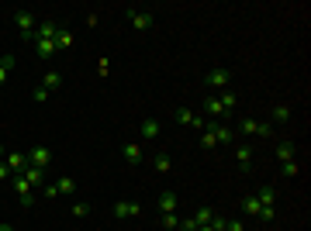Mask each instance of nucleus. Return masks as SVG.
Wrapping results in <instances>:
<instances>
[{"instance_id":"f257e3e1","label":"nucleus","mask_w":311,"mask_h":231,"mask_svg":"<svg viewBox=\"0 0 311 231\" xmlns=\"http://www.w3.org/2000/svg\"><path fill=\"white\" fill-rule=\"evenodd\" d=\"M128 24H132L135 31H149L156 24V14L152 11H128Z\"/></svg>"},{"instance_id":"f03ea898","label":"nucleus","mask_w":311,"mask_h":231,"mask_svg":"<svg viewBox=\"0 0 311 231\" xmlns=\"http://www.w3.org/2000/svg\"><path fill=\"white\" fill-rule=\"evenodd\" d=\"M14 21H18V28H21V35H24V38H31V35H35V28H38V21H35L31 11H14Z\"/></svg>"},{"instance_id":"7ed1b4c3","label":"nucleus","mask_w":311,"mask_h":231,"mask_svg":"<svg viewBox=\"0 0 311 231\" xmlns=\"http://www.w3.org/2000/svg\"><path fill=\"white\" fill-rule=\"evenodd\" d=\"M73 190H76V179H73V176H62V179H56V183L45 190V197H69Z\"/></svg>"},{"instance_id":"20e7f679","label":"nucleus","mask_w":311,"mask_h":231,"mask_svg":"<svg viewBox=\"0 0 311 231\" xmlns=\"http://www.w3.org/2000/svg\"><path fill=\"white\" fill-rule=\"evenodd\" d=\"M228 83H232V73H228V69H221V66L208 73V86H214V90H228Z\"/></svg>"},{"instance_id":"39448f33","label":"nucleus","mask_w":311,"mask_h":231,"mask_svg":"<svg viewBox=\"0 0 311 231\" xmlns=\"http://www.w3.org/2000/svg\"><path fill=\"white\" fill-rule=\"evenodd\" d=\"M49 162H52V152H49V149H28V166H35V169H45V166H49Z\"/></svg>"},{"instance_id":"423d86ee","label":"nucleus","mask_w":311,"mask_h":231,"mask_svg":"<svg viewBox=\"0 0 311 231\" xmlns=\"http://www.w3.org/2000/svg\"><path fill=\"white\" fill-rule=\"evenodd\" d=\"M4 166H7V169H11V173H24V169H28V155H21V152H7L4 155Z\"/></svg>"},{"instance_id":"0eeeda50","label":"nucleus","mask_w":311,"mask_h":231,"mask_svg":"<svg viewBox=\"0 0 311 231\" xmlns=\"http://www.w3.org/2000/svg\"><path fill=\"white\" fill-rule=\"evenodd\" d=\"M14 190H18V197H21V204H24V207H31V204H35V193H31V183H28L24 176H18V179H14Z\"/></svg>"},{"instance_id":"6e6552de","label":"nucleus","mask_w":311,"mask_h":231,"mask_svg":"<svg viewBox=\"0 0 311 231\" xmlns=\"http://www.w3.org/2000/svg\"><path fill=\"white\" fill-rule=\"evenodd\" d=\"M138 214H142V207L132 204V200H118L114 204V217H121V221H125V217H138Z\"/></svg>"},{"instance_id":"1a4fd4ad","label":"nucleus","mask_w":311,"mask_h":231,"mask_svg":"<svg viewBox=\"0 0 311 231\" xmlns=\"http://www.w3.org/2000/svg\"><path fill=\"white\" fill-rule=\"evenodd\" d=\"M211 131H214V145H232V138H235V131H232V128H225V124H221V121H218V124H214Z\"/></svg>"},{"instance_id":"9d476101","label":"nucleus","mask_w":311,"mask_h":231,"mask_svg":"<svg viewBox=\"0 0 311 231\" xmlns=\"http://www.w3.org/2000/svg\"><path fill=\"white\" fill-rule=\"evenodd\" d=\"M121 155H125V162H128V166H138V162H142V149H138L135 142L121 145Z\"/></svg>"},{"instance_id":"9b49d317","label":"nucleus","mask_w":311,"mask_h":231,"mask_svg":"<svg viewBox=\"0 0 311 231\" xmlns=\"http://www.w3.org/2000/svg\"><path fill=\"white\" fill-rule=\"evenodd\" d=\"M56 21H42L38 28H35V35H31V41H38V38H56Z\"/></svg>"},{"instance_id":"f8f14e48","label":"nucleus","mask_w":311,"mask_h":231,"mask_svg":"<svg viewBox=\"0 0 311 231\" xmlns=\"http://www.w3.org/2000/svg\"><path fill=\"white\" fill-rule=\"evenodd\" d=\"M218 104H221V111H225V117H232L235 104H239V97H235L232 90H221V97H218Z\"/></svg>"},{"instance_id":"ddd939ff","label":"nucleus","mask_w":311,"mask_h":231,"mask_svg":"<svg viewBox=\"0 0 311 231\" xmlns=\"http://www.w3.org/2000/svg\"><path fill=\"white\" fill-rule=\"evenodd\" d=\"M159 211H163V214H173L176 211V193L173 190H163V193H159Z\"/></svg>"},{"instance_id":"4468645a","label":"nucleus","mask_w":311,"mask_h":231,"mask_svg":"<svg viewBox=\"0 0 311 231\" xmlns=\"http://www.w3.org/2000/svg\"><path fill=\"white\" fill-rule=\"evenodd\" d=\"M52 41H56V52H59V49H73V41H76V38H73V31H69V28H59Z\"/></svg>"},{"instance_id":"2eb2a0df","label":"nucleus","mask_w":311,"mask_h":231,"mask_svg":"<svg viewBox=\"0 0 311 231\" xmlns=\"http://www.w3.org/2000/svg\"><path fill=\"white\" fill-rule=\"evenodd\" d=\"M35 52H38V59H52L56 56V41L52 38H38L35 41Z\"/></svg>"},{"instance_id":"dca6fc26","label":"nucleus","mask_w":311,"mask_h":231,"mask_svg":"<svg viewBox=\"0 0 311 231\" xmlns=\"http://www.w3.org/2000/svg\"><path fill=\"white\" fill-rule=\"evenodd\" d=\"M138 135L142 138H156L159 135V121H156V117H145V121L138 124Z\"/></svg>"},{"instance_id":"f3484780","label":"nucleus","mask_w":311,"mask_h":231,"mask_svg":"<svg viewBox=\"0 0 311 231\" xmlns=\"http://www.w3.org/2000/svg\"><path fill=\"white\" fill-rule=\"evenodd\" d=\"M256 200H259V207H277V190H273V187H263V190L256 193Z\"/></svg>"},{"instance_id":"a211bd4d","label":"nucleus","mask_w":311,"mask_h":231,"mask_svg":"<svg viewBox=\"0 0 311 231\" xmlns=\"http://www.w3.org/2000/svg\"><path fill=\"white\" fill-rule=\"evenodd\" d=\"M211 217H214V211H211V207H197V214L190 217V221H194L197 228H208V224H211Z\"/></svg>"},{"instance_id":"6ab92c4d","label":"nucleus","mask_w":311,"mask_h":231,"mask_svg":"<svg viewBox=\"0 0 311 231\" xmlns=\"http://www.w3.org/2000/svg\"><path fill=\"white\" fill-rule=\"evenodd\" d=\"M277 159H280V162H291L294 159V142H280V145H277Z\"/></svg>"},{"instance_id":"aec40b11","label":"nucleus","mask_w":311,"mask_h":231,"mask_svg":"<svg viewBox=\"0 0 311 231\" xmlns=\"http://www.w3.org/2000/svg\"><path fill=\"white\" fill-rule=\"evenodd\" d=\"M208 117H211V121H218V117L225 121V111H221V104H218V97H208Z\"/></svg>"},{"instance_id":"412c9836","label":"nucleus","mask_w":311,"mask_h":231,"mask_svg":"<svg viewBox=\"0 0 311 231\" xmlns=\"http://www.w3.org/2000/svg\"><path fill=\"white\" fill-rule=\"evenodd\" d=\"M21 176H24V179H28L31 187H38L42 179H45V173H42V169H35V166H28V169H24V173H21Z\"/></svg>"},{"instance_id":"4be33fe9","label":"nucleus","mask_w":311,"mask_h":231,"mask_svg":"<svg viewBox=\"0 0 311 231\" xmlns=\"http://www.w3.org/2000/svg\"><path fill=\"white\" fill-rule=\"evenodd\" d=\"M11 69H14V56H4V62H0V86L7 83V76H11Z\"/></svg>"},{"instance_id":"5701e85b","label":"nucleus","mask_w":311,"mask_h":231,"mask_svg":"<svg viewBox=\"0 0 311 231\" xmlns=\"http://www.w3.org/2000/svg\"><path fill=\"white\" fill-rule=\"evenodd\" d=\"M42 86L52 94V90H59V86H62V76H59V73H45V83H42Z\"/></svg>"},{"instance_id":"b1692460","label":"nucleus","mask_w":311,"mask_h":231,"mask_svg":"<svg viewBox=\"0 0 311 231\" xmlns=\"http://www.w3.org/2000/svg\"><path fill=\"white\" fill-rule=\"evenodd\" d=\"M273 121H280V124L291 121V107H287V104H277V107H273Z\"/></svg>"},{"instance_id":"393cba45","label":"nucleus","mask_w":311,"mask_h":231,"mask_svg":"<svg viewBox=\"0 0 311 231\" xmlns=\"http://www.w3.org/2000/svg\"><path fill=\"white\" fill-rule=\"evenodd\" d=\"M242 211H246V214H256V217H259V200H256V197H246V200H242Z\"/></svg>"},{"instance_id":"a878e982","label":"nucleus","mask_w":311,"mask_h":231,"mask_svg":"<svg viewBox=\"0 0 311 231\" xmlns=\"http://www.w3.org/2000/svg\"><path fill=\"white\" fill-rule=\"evenodd\" d=\"M156 169H159V173H170V169H173L170 155H156Z\"/></svg>"},{"instance_id":"bb28decb","label":"nucleus","mask_w":311,"mask_h":231,"mask_svg":"<svg viewBox=\"0 0 311 231\" xmlns=\"http://www.w3.org/2000/svg\"><path fill=\"white\" fill-rule=\"evenodd\" d=\"M163 228H166V231L180 228V217H176V214H163Z\"/></svg>"},{"instance_id":"cd10ccee","label":"nucleus","mask_w":311,"mask_h":231,"mask_svg":"<svg viewBox=\"0 0 311 231\" xmlns=\"http://www.w3.org/2000/svg\"><path fill=\"white\" fill-rule=\"evenodd\" d=\"M239 128H242L246 135H259V121H242Z\"/></svg>"},{"instance_id":"c85d7f7f","label":"nucleus","mask_w":311,"mask_h":231,"mask_svg":"<svg viewBox=\"0 0 311 231\" xmlns=\"http://www.w3.org/2000/svg\"><path fill=\"white\" fill-rule=\"evenodd\" d=\"M31 100H35V104H45V100H49V90H45V86H35Z\"/></svg>"},{"instance_id":"c756f323","label":"nucleus","mask_w":311,"mask_h":231,"mask_svg":"<svg viewBox=\"0 0 311 231\" xmlns=\"http://www.w3.org/2000/svg\"><path fill=\"white\" fill-rule=\"evenodd\" d=\"M235 155H239V162H242V166H249V162H253V152H249V149H235Z\"/></svg>"},{"instance_id":"7c9ffc66","label":"nucleus","mask_w":311,"mask_h":231,"mask_svg":"<svg viewBox=\"0 0 311 231\" xmlns=\"http://www.w3.org/2000/svg\"><path fill=\"white\" fill-rule=\"evenodd\" d=\"M297 173H301V166H297L294 159H291V162H284V176H297Z\"/></svg>"},{"instance_id":"2f4dec72","label":"nucleus","mask_w":311,"mask_h":231,"mask_svg":"<svg viewBox=\"0 0 311 231\" xmlns=\"http://www.w3.org/2000/svg\"><path fill=\"white\" fill-rule=\"evenodd\" d=\"M73 214H76V217H87V214H90V204H73Z\"/></svg>"},{"instance_id":"473e14b6","label":"nucleus","mask_w":311,"mask_h":231,"mask_svg":"<svg viewBox=\"0 0 311 231\" xmlns=\"http://www.w3.org/2000/svg\"><path fill=\"white\" fill-rule=\"evenodd\" d=\"M259 217H263V221H273V217H277V207H259Z\"/></svg>"},{"instance_id":"72a5a7b5","label":"nucleus","mask_w":311,"mask_h":231,"mask_svg":"<svg viewBox=\"0 0 311 231\" xmlns=\"http://www.w3.org/2000/svg\"><path fill=\"white\" fill-rule=\"evenodd\" d=\"M211 228L214 231H225V228H228V221H225V217H211Z\"/></svg>"},{"instance_id":"f704fd0d","label":"nucleus","mask_w":311,"mask_h":231,"mask_svg":"<svg viewBox=\"0 0 311 231\" xmlns=\"http://www.w3.org/2000/svg\"><path fill=\"white\" fill-rule=\"evenodd\" d=\"M107 69H111V62H107V59H100V62H97V73H100V76H107Z\"/></svg>"},{"instance_id":"c9c22d12","label":"nucleus","mask_w":311,"mask_h":231,"mask_svg":"<svg viewBox=\"0 0 311 231\" xmlns=\"http://www.w3.org/2000/svg\"><path fill=\"white\" fill-rule=\"evenodd\" d=\"M225 231H246V228H242V221H228V228H225Z\"/></svg>"},{"instance_id":"e433bc0d","label":"nucleus","mask_w":311,"mask_h":231,"mask_svg":"<svg viewBox=\"0 0 311 231\" xmlns=\"http://www.w3.org/2000/svg\"><path fill=\"white\" fill-rule=\"evenodd\" d=\"M7 176H11V169H7V166L0 162V179H7Z\"/></svg>"},{"instance_id":"4c0bfd02","label":"nucleus","mask_w":311,"mask_h":231,"mask_svg":"<svg viewBox=\"0 0 311 231\" xmlns=\"http://www.w3.org/2000/svg\"><path fill=\"white\" fill-rule=\"evenodd\" d=\"M0 231H14V228H11V224H0Z\"/></svg>"},{"instance_id":"58836bf2","label":"nucleus","mask_w":311,"mask_h":231,"mask_svg":"<svg viewBox=\"0 0 311 231\" xmlns=\"http://www.w3.org/2000/svg\"><path fill=\"white\" fill-rule=\"evenodd\" d=\"M0 155H4V149H0Z\"/></svg>"},{"instance_id":"ea45409f","label":"nucleus","mask_w":311,"mask_h":231,"mask_svg":"<svg viewBox=\"0 0 311 231\" xmlns=\"http://www.w3.org/2000/svg\"><path fill=\"white\" fill-rule=\"evenodd\" d=\"M0 62H4V56H0Z\"/></svg>"}]
</instances>
